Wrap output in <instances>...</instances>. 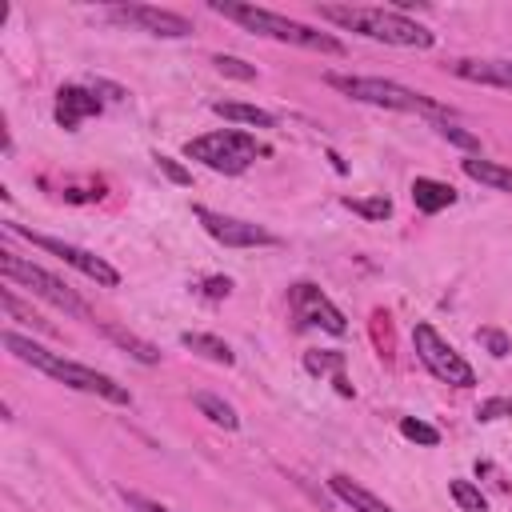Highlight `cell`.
I'll return each mask as SVG.
<instances>
[{
	"mask_svg": "<svg viewBox=\"0 0 512 512\" xmlns=\"http://www.w3.org/2000/svg\"><path fill=\"white\" fill-rule=\"evenodd\" d=\"M328 488H332V496L336 500H344L352 512H396V508H388L380 496H372L364 484H356L352 476H344V472H336L332 480H328Z\"/></svg>",
	"mask_w": 512,
	"mask_h": 512,
	"instance_id": "5bb4252c",
	"label": "cell"
},
{
	"mask_svg": "<svg viewBox=\"0 0 512 512\" xmlns=\"http://www.w3.org/2000/svg\"><path fill=\"white\" fill-rule=\"evenodd\" d=\"M328 88L360 100V104H376V108H392V112H428V116H444V108L416 92V88H404L396 80H380V76H344V72H328L324 76Z\"/></svg>",
	"mask_w": 512,
	"mask_h": 512,
	"instance_id": "277c9868",
	"label": "cell"
},
{
	"mask_svg": "<svg viewBox=\"0 0 512 512\" xmlns=\"http://www.w3.org/2000/svg\"><path fill=\"white\" fill-rule=\"evenodd\" d=\"M156 164H160V172H164L168 180H176V184H188V180H192V176H188L172 156H156Z\"/></svg>",
	"mask_w": 512,
	"mask_h": 512,
	"instance_id": "4dcf8cb0",
	"label": "cell"
},
{
	"mask_svg": "<svg viewBox=\"0 0 512 512\" xmlns=\"http://www.w3.org/2000/svg\"><path fill=\"white\" fill-rule=\"evenodd\" d=\"M400 436H408V440H416V444H424V448H436V444H440V432H436L432 424L416 420V416H404V420H400Z\"/></svg>",
	"mask_w": 512,
	"mask_h": 512,
	"instance_id": "d4e9b609",
	"label": "cell"
},
{
	"mask_svg": "<svg viewBox=\"0 0 512 512\" xmlns=\"http://www.w3.org/2000/svg\"><path fill=\"white\" fill-rule=\"evenodd\" d=\"M96 328H100L112 344H120L132 360H140V364H160V348L148 344V340H140L136 332H128V328H120V324H108V320H96Z\"/></svg>",
	"mask_w": 512,
	"mask_h": 512,
	"instance_id": "2e32d148",
	"label": "cell"
},
{
	"mask_svg": "<svg viewBox=\"0 0 512 512\" xmlns=\"http://www.w3.org/2000/svg\"><path fill=\"white\" fill-rule=\"evenodd\" d=\"M180 344H184V348H192V352H200V356H204V360H212V364H224V368L236 360V356H232V348H228L220 336H212V332H184V336H180Z\"/></svg>",
	"mask_w": 512,
	"mask_h": 512,
	"instance_id": "ffe728a7",
	"label": "cell"
},
{
	"mask_svg": "<svg viewBox=\"0 0 512 512\" xmlns=\"http://www.w3.org/2000/svg\"><path fill=\"white\" fill-rule=\"evenodd\" d=\"M264 148L256 144L252 132H240V128H224V132H208V136H196L184 144V156L188 160H200L204 168L212 172H224V176H240Z\"/></svg>",
	"mask_w": 512,
	"mask_h": 512,
	"instance_id": "8992f818",
	"label": "cell"
},
{
	"mask_svg": "<svg viewBox=\"0 0 512 512\" xmlns=\"http://www.w3.org/2000/svg\"><path fill=\"white\" fill-rule=\"evenodd\" d=\"M200 292H204V296H212V300H220V296H228V292H232V280H228V276H208Z\"/></svg>",
	"mask_w": 512,
	"mask_h": 512,
	"instance_id": "1f68e13d",
	"label": "cell"
},
{
	"mask_svg": "<svg viewBox=\"0 0 512 512\" xmlns=\"http://www.w3.org/2000/svg\"><path fill=\"white\" fill-rule=\"evenodd\" d=\"M212 64H216V72L220 76H232V80H256V68L252 64H244L240 56H212Z\"/></svg>",
	"mask_w": 512,
	"mask_h": 512,
	"instance_id": "484cf974",
	"label": "cell"
},
{
	"mask_svg": "<svg viewBox=\"0 0 512 512\" xmlns=\"http://www.w3.org/2000/svg\"><path fill=\"white\" fill-rule=\"evenodd\" d=\"M412 204L420 208V212H444L448 204H456V188L452 184H444V180H432V176H416L412 180Z\"/></svg>",
	"mask_w": 512,
	"mask_h": 512,
	"instance_id": "9a60e30c",
	"label": "cell"
},
{
	"mask_svg": "<svg viewBox=\"0 0 512 512\" xmlns=\"http://www.w3.org/2000/svg\"><path fill=\"white\" fill-rule=\"evenodd\" d=\"M304 368H308L312 376H332L336 392H340V396H352V384H348V376H344V352H308V356H304Z\"/></svg>",
	"mask_w": 512,
	"mask_h": 512,
	"instance_id": "e0dca14e",
	"label": "cell"
},
{
	"mask_svg": "<svg viewBox=\"0 0 512 512\" xmlns=\"http://www.w3.org/2000/svg\"><path fill=\"white\" fill-rule=\"evenodd\" d=\"M448 68H452V76H460L468 84H488V88L512 92V60H456Z\"/></svg>",
	"mask_w": 512,
	"mask_h": 512,
	"instance_id": "4fadbf2b",
	"label": "cell"
},
{
	"mask_svg": "<svg viewBox=\"0 0 512 512\" xmlns=\"http://www.w3.org/2000/svg\"><path fill=\"white\" fill-rule=\"evenodd\" d=\"M436 132L444 136V140H452V144H460V148H468V152H480V136H472V132H464L460 124H452V120H440L436 124Z\"/></svg>",
	"mask_w": 512,
	"mask_h": 512,
	"instance_id": "83f0119b",
	"label": "cell"
},
{
	"mask_svg": "<svg viewBox=\"0 0 512 512\" xmlns=\"http://www.w3.org/2000/svg\"><path fill=\"white\" fill-rule=\"evenodd\" d=\"M288 312H292L296 328H324V332H332V336H344V332H348L344 312H340L316 284H308V280H300V284L288 288Z\"/></svg>",
	"mask_w": 512,
	"mask_h": 512,
	"instance_id": "9c48e42d",
	"label": "cell"
},
{
	"mask_svg": "<svg viewBox=\"0 0 512 512\" xmlns=\"http://www.w3.org/2000/svg\"><path fill=\"white\" fill-rule=\"evenodd\" d=\"M100 96H96V88L88 92V88H76V84H64L60 92H56V124L60 128H68V132H76L88 116H100Z\"/></svg>",
	"mask_w": 512,
	"mask_h": 512,
	"instance_id": "7c38bea8",
	"label": "cell"
},
{
	"mask_svg": "<svg viewBox=\"0 0 512 512\" xmlns=\"http://www.w3.org/2000/svg\"><path fill=\"white\" fill-rule=\"evenodd\" d=\"M0 304H4V312H8L12 320H24V324H32V328H40V332H48V336H52V324H48V320H40L28 304H20V300H16V292H8V288H4V292H0Z\"/></svg>",
	"mask_w": 512,
	"mask_h": 512,
	"instance_id": "603a6c76",
	"label": "cell"
},
{
	"mask_svg": "<svg viewBox=\"0 0 512 512\" xmlns=\"http://www.w3.org/2000/svg\"><path fill=\"white\" fill-rule=\"evenodd\" d=\"M412 348H416L420 364H424L436 380H444V384H452V388H472V384H476L472 364H468L432 324H416V328H412Z\"/></svg>",
	"mask_w": 512,
	"mask_h": 512,
	"instance_id": "52a82bcc",
	"label": "cell"
},
{
	"mask_svg": "<svg viewBox=\"0 0 512 512\" xmlns=\"http://www.w3.org/2000/svg\"><path fill=\"white\" fill-rule=\"evenodd\" d=\"M8 232L24 236L28 244H36V248H44V252H52V256H60L68 268H76L80 276H88V280H96V284H104V288H116V284H120V272H116L104 256H96V252H88V248H76V244H68V240L44 236V232H28V228L16 224V220H8Z\"/></svg>",
	"mask_w": 512,
	"mask_h": 512,
	"instance_id": "ba28073f",
	"label": "cell"
},
{
	"mask_svg": "<svg viewBox=\"0 0 512 512\" xmlns=\"http://www.w3.org/2000/svg\"><path fill=\"white\" fill-rule=\"evenodd\" d=\"M460 168H464V176H472V180H480V184H488L496 192H512V168H504L496 160L468 156V160H460Z\"/></svg>",
	"mask_w": 512,
	"mask_h": 512,
	"instance_id": "ac0fdd59",
	"label": "cell"
},
{
	"mask_svg": "<svg viewBox=\"0 0 512 512\" xmlns=\"http://www.w3.org/2000/svg\"><path fill=\"white\" fill-rule=\"evenodd\" d=\"M448 492H452V500H456L464 512H484V508H488L484 492H480L472 480H448Z\"/></svg>",
	"mask_w": 512,
	"mask_h": 512,
	"instance_id": "7402d4cb",
	"label": "cell"
},
{
	"mask_svg": "<svg viewBox=\"0 0 512 512\" xmlns=\"http://www.w3.org/2000/svg\"><path fill=\"white\" fill-rule=\"evenodd\" d=\"M212 12H220L224 20L256 32V36H268V40H280V44H296V48H312V52H324V56H344V44L332 36V32H316L300 20H288L280 12H268V8H256V4H232V0H212Z\"/></svg>",
	"mask_w": 512,
	"mask_h": 512,
	"instance_id": "3957f363",
	"label": "cell"
},
{
	"mask_svg": "<svg viewBox=\"0 0 512 512\" xmlns=\"http://www.w3.org/2000/svg\"><path fill=\"white\" fill-rule=\"evenodd\" d=\"M192 212H196V220L204 224V232H208L212 240H220L224 248H268V244H276V236H272L268 228H260V224H248V220L212 212V208H204V204H196Z\"/></svg>",
	"mask_w": 512,
	"mask_h": 512,
	"instance_id": "8fae6325",
	"label": "cell"
},
{
	"mask_svg": "<svg viewBox=\"0 0 512 512\" xmlns=\"http://www.w3.org/2000/svg\"><path fill=\"white\" fill-rule=\"evenodd\" d=\"M320 20L336 24V28H348V32H360L368 40H380V44H396V48H432L436 44V32L416 24L412 16L396 12V8H364V4H320L316 8Z\"/></svg>",
	"mask_w": 512,
	"mask_h": 512,
	"instance_id": "7a4b0ae2",
	"label": "cell"
},
{
	"mask_svg": "<svg viewBox=\"0 0 512 512\" xmlns=\"http://www.w3.org/2000/svg\"><path fill=\"white\" fill-rule=\"evenodd\" d=\"M120 496H124V504H128L132 512H172V508H164L160 500H148V496H140V492H128V488H120Z\"/></svg>",
	"mask_w": 512,
	"mask_h": 512,
	"instance_id": "f546056e",
	"label": "cell"
},
{
	"mask_svg": "<svg viewBox=\"0 0 512 512\" xmlns=\"http://www.w3.org/2000/svg\"><path fill=\"white\" fill-rule=\"evenodd\" d=\"M476 340H480L492 356H508V336H504V332H496V328H480Z\"/></svg>",
	"mask_w": 512,
	"mask_h": 512,
	"instance_id": "f1b7e54d",
	"label": "cell"
},
{
	"mask_svg": "<svg viewBox=\"0 0 512 512\" xmlns=\"http://www.w3.org/2000/svg\"><path fill=\"white\" fill-rule=\"evenodd\" d=\"M192 404L200 408V416H208L212 424H220V428H228V432H236L240 428V416H236V408L224 400V396H216V392H196L192 396Z\"/></svg>",
	"mask_w": 512,
	"mask_h": 512,
	"instance_id": "44dd1931",
	"label": "cell"
},
{
	"mask_svg": "<svg viewBox=\"0 0 512 512\" xmlns=\"http://www.w3.org/2000/svg\"><path fill=\"white\" fill-rule=\"evenodd\" d=\"M108 20L128 24V28H140V32H148V36H164V40H184V36H192V20H188V16L168 12V8H152V4H112V8H108Z\"/></svg>",
	"mask_w": 512,
	"mask_h": 512,
	"instance_id": "30bf717a",
	"label": "cell"
},
{
	"mask_svg": "<svg viewBox=\"0 0 512 512\" xmlns=\"http://www.w3.org/2000/svg\"><path fill=\"white\" fill-rule=\"evenodd\" d=\"M0 276L8 280V284H20V288H28L32 296H40V300H48V304H56L60 312H68V316H80V320H88V324H96V316H92V308L60 280V276H52L48 268H40V264H32V260H24V256H16V252H0Z\"/></svg>",
	"mask_w": 512,
	"mask_h": 512,
	"instance_id": "5b68a950",
	"label": "cell"
},
{
	"mask_svg": "<svg viewBox=\"0 0 512 512\" xmlns=\"http://www.w3.org/2000/svg\"><path fill=\"white\" fill-rule=\"evenodd\" d=\"M344 208H352V212H360V216H368V220H384V216H392V200H388V196H372V200L344 196Z\"/></svg>",
	"mask_w": 512,
	"mask_h": 512,
	"instance_id": "cb8c5ba5",
	"label": "cell"
},
{
	"mask_svg": "<svg viewBox=\"0 0 512 512\" xmlns=\"http://www.w3.org/2000/svg\"><path fill=\"white\" fill-rule=\"evenodd\" d=\"M212 112H216V116H224V120H236V124H252V128H272V124H276V116H272L268 108L240 104V100H216V104H212Z\"/></svg>",
	"mask_w": 512,
	"mask_h": 512,
	"instance_id": "d6986e66",
	"label": "cell"
},
{
	"mask_svg": "<svg viewBox=\"0 0 512 512\" xmlns=\"http://www.w3.org/2000/svg\"><path fill=\"white\" fill-rule=\"evenodd\" d=\"M4 348H8L20 364H32L36 372H44V376H52V380H60V384H68V388H76V392L100 396V400H108V404H132V392H128L124 384H116L112 376H104V372H96V368H88V364L64 360L60 352H48V348H40L36 340H28V336H20V332H4Z\"/></svg>",
	"mask_w": 512,
	"mask_h": 512,
	"instance_id": "6da1fadb",
	"label": "cell"
},
{
	"mask_svg": "<svg viewBox=\"0 0 512 512\" xmlns=\"http://www.w3.org/2000/svg\"><path fill=\"white\" fill-rule=\"evenodd\" d=\"M504 416H512V396H492V400H480V408H476L480 424H492V420H504Z\"/></svg>",
	"mask_w": 512,
	"mask_h": 512,
	"instance_id": "4316f807",
	"label": "cell"
}]
</instances>
